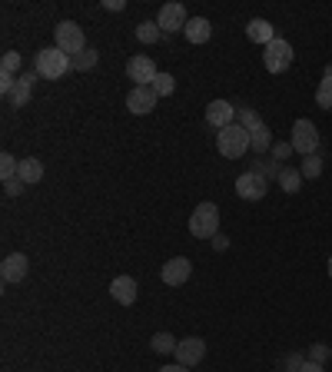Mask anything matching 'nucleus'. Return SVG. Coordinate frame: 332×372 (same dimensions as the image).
Here are the masks:
<instances>
[{
    "mask_svg": "<svg viewBox=\"0 0 332 372\" xmlns=\"http://www.w3.org/2000/svg\"><path fill=\"white\" fill-rule=\"evenodd\" d=\"M302 372H326V369H322V366H319V362H306V366H302Z\"/></svg>",
    "mask_w": 332,
    "mask_h": 372,
    "instance_id": "36",
    "label": "nucleus"
},
{
    "mask_svg": "<svg viewBox=\"0 0 332 372\" xmlns=\"http://www.w3.org/2000/svg\"><path fill=\"white\" fill-rule=\"evenodd\" d=\"M23 180H17V176H13V180H7V183H4V193H7V197H17V193H20L23 190Z\"/></svg>",
    "mask_w": 332,
    "mask_h": 372,
    "instance_id": "34",
    "label": "nucleus"
},
{
    "mask_svg": "<svg viewBox=\"0 0 332 372\" xmlns=\"http://www.w3.org/2000/svg\"><path fill=\"white\" fill-rule=\"evenodd\" d=\"M97 50H90V47H87V50H83V54H77V57H73V70H93V66H97Z\"/></svg>",
    "mask_w": 332,
    "mask_h": 372,
    "instance_id": "27",
    "label": "nucleus"
},
{
    "mask_svg": "<svg viewBox=\"0 0 332 372\" xmlns=\"http://www.w3.org/2000/svg\"><path fill=\"white\" fill-rule=\"evenodd\" d=\"M177 362L179 366H186V369H193L196 362H203V356H206V342L199 339V336H189V339H179L177 346Z\"/></svg>",
    "mask_w": 332,
    "mask_h": 372,
    "instance_id": "9",
    "label": "nucleus"
},
{
    "mask_svg": "<svg viewBox=\"0 0 332 372\" xmlns=\"http://www.w3.org/2000/svg\"><path fill=\"white\" fill-rule=\"evenodd\" d=\"M186 40L189 44H206L210 40V33H213V27H210V21L206 17H189V23H186Z\"/></svg>",
    "mask_w": 332,
    "mask_h": 372,
    "instance_id": "18",
    "label": "nucleus"
},
{
    "mask_svg": "<svg viewBox=\"0 0 332 372\" xmlns=\"http://www.w3.org/2000/svg\"><path fill=\"white\" fill-rule=\"evenodd\" d=\"M246 37H249L253 44L269 47L273 40H276V30H273V23H269V21H259V17H256V21L246 23Z\"/></svg>",
    "mask_w": 332,
    "mask_h": 372,
    "instance_id": "16",
    "label": "nucleus"
},
{
    "mask_svg": "<svg viewBox=\"0 0 332 372\" xmlns=\"http://www.w3.org/2000/svg\"><path fill=\"white\" fill-rule=\"evenodd\" d=\"M309 359H312V362H319V366H322V362L329 359V346H322V342H319V346H312Z\"/></svg>",
    "mask_w": 332,
    "mask_h": 372,
    "instance_id": "33",
    "label": "nucleus"
},
{
    "mask_svg": "<svg viewBox=\"0 0 332 372\" xmlns=\"http://www.w3.org/2000/svg\"><path fill=\"white\" fill-rule=\"evenodd\" d=\"M292 153H296L292 143H273V156H276V163H286Z\"/></svg>",
    "mask_w": 332,
    "mask_h": 372,
    "instance_id": "32",
    "label": "nucleus"
},
{
    "mask_svg": "<svg viewBox=\"0 0 332 372\" xmlns=\"http://www.w3.org/2000/svg\"><path fill=\"white\" fill-rule=\"evenodd\" d=\"M189 273H193V263H189L186 256H177V260H170V263L163 266V283L166 286H183L189 279Z\"/></svg>",
    "mask_w": 332,
    "mask_h": 372,
    "instance_id": "13",
    "label": "nucleus"
},
{
    "mask_svg": "<svg viewBox=\"0 0 332 372\" xmlns=\"http://www.w3.org/2000/svg\"><path fill=\"white\" fill-rule=\"evenodd\" d=\"M160 372H189V369H186V366H179V362H177V366H163V369H160Z\"/></svg>",
    "mask_w": 332,
    "mask_h": 372,
    "instance_id": "37",
    "label": "nucleus"
},
{
    "mask_svg": "<svg viewBox=\"0 0 332 372\" xmlns=\"http://www.w3.org/2000/svg\"><path fill=\"white\" fill-rule=\"evenodd\" d=\"M17 70H20V54H17V50H7V54H4V60H0V74H17Z\"/></svg>",
    "mask_w": 332,
    "mask_h": 372,
    "instance_id": "28",
    "label": "nucleus"
},
{
    "mask_svg": "<svg viewBox=\"0 0 332 372\" xmlns=\"http://www.w3.org/2000/svg\"><path fill=\"white\" fill-rule=\"evenodd\" d=\"M150 346H153V352L156 356H170V352H177V346L179 342L170 336V332H156L153 339H150Z\"/></svg>",
    "mask_w": 332,
    "mask_h": 372,
    "instance_id": "24",
    "label": "nucleus"
},
{
    "mask_svg": "<svg viewBox=\"0 0 332 372\" xmlns=\"http://www.w3.org/2000/svg\"><path fill=\"white\" fill-rule=\"evenodd\" d=\"M276 180H279V186H283V193H299V186H302V173L292 170V166H283Z\"/></svg>",
    "mask_w": 332,
    "mask_h": 372,
    "instance_id": "21",
    "label": "nucleus"
},
{
    "mask_svg": "<svg viewBox=\"0 0 332 372\" xmlns=\"http://www.w3.org/2000/svg\"><path fill=\"white\" fill-rule=\"evenodd\" d=\"M232 117H236V107H232L230 100H213L210 107H206V123L223 130V127H230Z\"/></svg>",
    "mask_w": 332,
    "mask_h": 372,
    "instance_id": "15",
    "label": "nucleus"
},
{
    "mask_svg": "<svg viewBox=\"0 0 332 372\" xmlns=\"http://www.w3.org/2000/svg\"><path fill=\"white\" fill-rule=\"evenodd\" d=\"M100 7H103V11H123V7H126V4H123V0H100Z\"/></svg>",
    "mask_w": 332,
    "mask_h": 372,
    "instance_id": "35",
    "label": "nucleus"
},
{
    "mask_svg": "<svg viewBox=\"0 0 332 372\" xmlns=\"http://www.w3.org/2000/svg\"><path fill=\"white\" fill-rule=\"evenodd\" d=\"M17 180H23L27 186L40 183V180H44V163H40L37 156H27V160H20V166H17Z\"/></svg>",
    "mask_w": 332,
    "mask_h": 372,
    "instance_id": "17",
    "label": "nucleus"
},
{
    "mask_svg": "<svg viewBox=\"0 0 332 372\" xmlns=\"http://www.w3.org/2000/svg\"><path fill=\"white\" fill-rule=\"evenodd\" d=\"M292 150L302 156H316L319 150V130H316V123L312 120H296L292 123Z\"/></svg>",
    "mask_w": 332,
    "mask_h": 372,
    "instance_id": "5",
    "label": "nucleus"
},
{
    "mask_svg": "<svg viewBox=\"0 0 332 372\" xmlns=\"http://www.w3.org/2000/svg\"><path fill=\"white\" fill-rule=\"evenodd\" d=\"M249 143H253L256 153H266V150H273V136H269V127H266V123L253 127V130H249Z\"/></svg>",
    "mask_w": 332,
    "mask_h": 372,
    "instance_id": "20",
    "label": "nucleus"
},
{
    "mask_svg": "<svg viewBox=\"0 0 332 372\" xmlns=\"http://www.w3.org/2000/svg\"><path fill=\"white\" fill-rule=\"evenodd\" d=\"M70 66H73V60L64 50H57V47H44L33 57V74H40L44 80H60Z\"/></svg>",
    "mask_w": 332,
    "mask_h": 372,
    "instance_id": "1",
    "label": "nucleus"
},
{
    "mask_svg": "<svg viewBox=\"0 0 332 372\" xmlns=\"http://www.w3.org/2000/svg\"><path fill=\"white\" fill-rule=\"evenodd\" d=\"M156 100L160 97L153 93V87H133L126 93V110H130L133 117H143V113H153Z\"/></svg>",
    "mask_w": 332,
    "mask_h": 372,
    "instance_id": "10",
    "label": "nucleus"
},
{
    "mask_svg": "<svg viewBox=\"0 0 332 372\" xmlns=\"http://www.w3.org/2000/svg\"><path fill=\"white\" fill-rule=\"evenodd\" d=\"M266 190H269V186H266V176L253 173V170L236 180V197H239V199H263Z\"/></svg>",
    "mask_w": 332,
    "mask_h": 372,
    "instance_id": "11",
    "label": "nucleus"
},
{
    "mask_svg": "<svg viewBox=\"0 0 332 372\" xmlns=\"http://www.w3.org/2000/svg\"><path fill=\"white\" fill-rule=\"evenodd\" d=\"M37 77L40 74H23L20 80H17V90H13V107H27V100H30V93H33V83H37Z\"/></svg>",
    "mask_w": 332,
    "mask_h": 372,
    "instance_id": "19",
    "label": "nucleus"
},
{
    "mask_svg": "<svg viewBox=\"0 0 332 372\" xmlns=\"http://www.w3.org/2000/svg\"><path fill=\"white\" fill-rule=\"evenodd\" d=\"M289 64H292V47H289V40L276 37L269 47H263V66L269 74H283V70H289Z\"/></svg>",
    "mask_w": 332,
    "mask_h": 372,
    "instance_id": "6",
    "label": "nucleus"
},
{
    "mask_svg": "<svg viewBox=\"0 0 332 372\" xmlns=\"http://www.w3.org/2000/svg\"><path fill=\"white\" fill-rule=\"evenodd\" d=\"M329 279H332V256H329Z\"/></svg>",
    "mask_w": 332,
    "mask_h": 372,
    "instance_id": "38",
    "label": "nucleus"
},
{
    "mask_svg": "<svg viewBox=\"0 0 332 372\" xmlns=\"http://www.w3.org/2000/svg\"><path fill=\"white\" fill-rule=\"evenodd\" d=\"M236 117H239V127H246V130H253V127H259V123H263V120H259V117L253 113V110H246V107L236 110Z\"/></svg>",
    "mask_w": 332,
    "mask_h": 372,
    "instance_id": "31",
    "label": "nucleus"
},
{
    "mask_svg": "<svg viewBox=\"0 0 332 372\" xmlns=\"http://www.w3.org/2000/svg\"><path fill=\"white\" fill-rule=\"evenodd\" d=\"M150 87H153L156 97H170V93L177 90V83H173V77H170V74H156V80L150 83Z\"/></svg>",
    "mask_w": 332,
    "mask_h": 372,
    "instance_id": "25",
    "label": "nucleus"
},
{
    "mask_svg": "<svg viewBox=\"0 0 332 372\" xmlns=\"http://www.w3.org/2000/svg\"><path fill=\"white\" fill-rule=\"evenodd\" d=\"M302 176H309V180H316V176H322V160L319 156H306L302 160V170H299Z\"/></svg>",
    "mask_w": 332,
    "mask_h": 372,
    "instance_id": "29",
    "label": "nucleus"
},
{
    "mask_svg": "<svg viewBox=\"0 0 332 372\" xmlns=\"http://www.w3.org/2000/svg\"><path fill=\"white\" fill-rule=\"evenodd\" d=\"M316 103H319L322 110H332V64L326 66V74H322V83H319V90H316Z\"/></svg>",
    "mask_w": 332,
    "mask_h": 372,
    "instance_id": "22",
    "label": "nucleus"
},
{
    "mask_svg": "<svg viewBox=\"0 0 332 372\" xmlns=\"http://www.w3.org/2000/svg\"><path fill=\"white\" fill-rule=\"evenodd\" d=\"M160 37H163V30H160V23L156 21H143L140 27H136V40H140V44H156Z\"/></svg>",
    "mask_w": 332,
    "mask_h": 372,
    "instance_id": "23",
    "label": "nucleus"
},
{
    "mask_svg": "<svg viewBox=\"0 0 332 372\" xmlns=\"http://www.w3.org/2000/svg\"><path fill=\"white\" fill-rule=\"evenodd\" d=\"M30 269V260L23 256V252H11L4 263H0V276H4V283H20L23 276Z\"/></svg>",
    "mask_w": 332,
    "mask_h": 372,
    "instance_id": "12",
    "label": "nucleus"
},
{
    "mask_svg": "<svg viewBox=\"0 0 332 372\" xmlns=\"http://www.w3.org/2000/svg\"><path fill=\"white\" fill-rule=\"evenodd\" d=\"M249 146H253V143H249V130L239 127V123H230V127H223V130L216 133V150H220L226 160H239V156H246Z\"/></svg>",
    "mask_w": 332,
    "mask_h": 372,
    "instance_id": "2",
    "label": "nucleus"
},
{
    "mask_svg": "<svg viewBox=\"0 0 332 372\" xmlns=\"http://www.w3.org/2000/svg\"><path fill=\"white\" fill-rule=\"evenodd\" d=\"M156 74H160V70L153 66V60H150V57L136 54V57H130V60H126V77H130L136 87H150V83L156 80Z\"/></svg>",
    "mask_w": 332,
    "mask_h": 372,
    "instance_id": "8",
    "label": "nucleus"
},
{
    "mask_svg": "<svg viewBox=\"0 0 332 372\" xmlns=\"http://www.w3.org/2000/svg\"><path fill=\"white\" fill-rule=\"evenodd\" d=\"M156 23H160V30L163 33H177V30H186V23H189V17H186V7L183 4H163L160 7V13H156Z\"/></svg>",
    "mask_w": 332,
    "mask_h": 372,
    "instance_id": "7",
    "label": "nucleus"
},
{
    "mask_svg": "<svg viewBox=\"0 0 332 372\" xmlns=\"http://www.w3.org/2000/svg\"><path fill=\"white\" fill-rule=\"evenodd\" d=\"M306 356H299V352H289L286 359H283V372H302V366H306Z\"/></svg>",
    "mask_w": 332,
    "mask_h": 372,
    "instance_id": "30",
    "label": "nucleus"
},
{
    "mask_svg": "<svg viewBox=\"0 0 332 372\" xmlns=\"http://www.w3.org/2000/svg\"><path fill=\"white\" fill-rule=\"evenodd\" d=\"M54 40H57V50H64L70 60L77 54H83L87 50V37H83V30H80V23L73 21H64V23H57V30H54Z\"/></svg>",
    "mask_w": 332,
    "mask_h": 372,
    "instance_id": "4",
    "label": "nucleus"
},
{
    "mask_svg": "<svg viewBox=\"0 0 332 372\" xmlns=\"http://www.w3.org/2000/svg\"><path fill=\"white\" fill-rule=\"evenodd\" d=\"M17 166H20V160H17L13 153H4V156H0V176H4V183L17 176Z\"/></svg>",
    "mask_w": 332,
    "mask_h": 372,
    "instance_id": "26",
    "label": "nucleus"
},
{
    "mask_svg": "<svg viewBox=\"0 0 332 372\" xmlns=\"http://www.w3.org/2000/svg\"><path fill=\"white\" fill-rule=\"evenodd\" d=\"M136 293H140V286H136L133 276H117L110 283V296L120 306H133V303H136Z\"/></svg>",
    "mask_w": 332,
    "mask_h": 372,
    "instance_id": "14",
    "label": "nucleus"
},
{
    "mask_svg": "<svg viewBox=\"0 0 332 372\" xmlns=\"http://www.w3.org/2000/svg\"><path fill=\"white\" fill-rule=\"evenodd\" d=\"M189 233L196 240H213L220 233V207L216 203H199L189 216Z\"/></svg>",
    "mask_w": 332,
    "mask_h": 372,
    "instance_id": "3",
    "label": "nucleus"
}]
</instances>
